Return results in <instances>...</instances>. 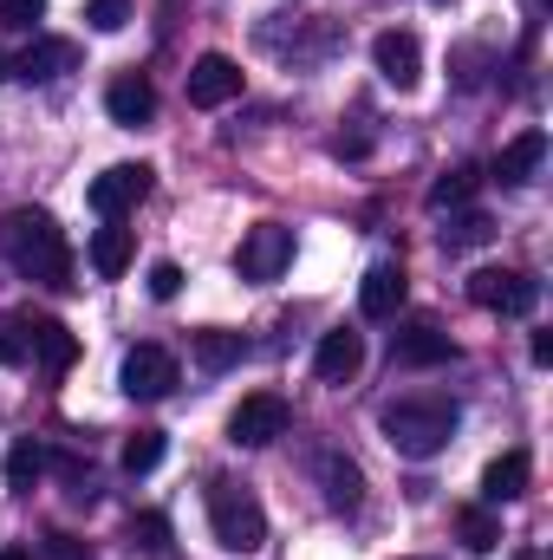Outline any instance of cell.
Wrapping results in <instances>:
<instances>
[{"label": "cell", "instance_id": "obj_1", "mask_svg": "<svg viewBox=\"0 0 553 560\" xmlns=\"http://www.w3.org/2000/svg\"><path fill=\"white\" fill-rule=\"evenodd\" d=\"M0 255L13 261V275L33 280V287H52V293L72 287V248H66V229H59L46 209H13V215L0 222Z\"/></svg>", "mask_w": 553, "mask_h": 560}, {"label": "cell", "instance_id": "obj_2", "mask_svg": "<svg viewBox=\"0 0 553 560\" xmlns=\"http://www.w3.org/2000/svg\"><path fill=\"white\" fill-rule=\"evenodd\" d=\"M456 423H462V411H456L449 398H398V405L378 411L385 443H391L398 456H411V463H430L436 450H449Z\"/></svg>", "mask_w": 553, "mask_h": 560}, {"label": "cell", "instance_id": "obj_3", "mask_svg": "<svg viewBox=\"0 0 553 560\" xmlns=\"http://www.w3.org/2000/svg\"><path fill=\"white\" fill-rule=\"evenodd\" d=\"M209 535L222 555H261L268 548V509L242 482H209Z\"/></svg>", "mask_w": 553, "mask_h": 560}, {"label": "cell", "instance_id": "obj_4", "mask_svg": "<svg viewBox=\"0 0 553 560\" xmlns=\"http://www.w3.org/2000/svg\"><path fill=\"white\" fill-rule=\"evenodd\" d=\"M469 300H475L482 313L528 319V313L541 306V280L521 275V268H482V275H469Z\"/></svg>", "mask_w": 553, "mask_h": 560}, {"label": "cell", "instance_id": "obj_5", "mask_svg": "<svg viewBox=\"0 0 553 560\" xmlns=\"http://www.w3.org/2000/svg\"><path fill=\"white\" fill-rule=\"evenodd\" d=\"M286 423H293L286 398H280V392H255V398L235 405V418H228V443H242V450H268V443L286 436Z\"/></svg>", "mask_w": 553, "mask_h": 560}, {"label": "cell", "instance_id": "obj_6", "mask_svg": "<svg viewBox=\"0 0 553 560\" xmlns=\"http://www.w3.org/2000/svg\"><path fill=\"white\" fill-rule=\"evenodd\" d=\"M13 339H20V365H39V372H72L79 359V339L59 319H13Z\"/></svg>", "mask_w": 553, "mask_h": 560}, {"label": "cell", "instance_id": "obj_7", "mask_svg": "<svg viewBox=\"0 0 553 560\" xmlns=\"http://www.w3.org/2000/svg\"><path fill=\"white\" fill-rule=\"evenodd\" d=\"M286 261H293V229H280V222L248 229L242 248H235V275L242 280H280L286 275Z\"/></svg>", "mask_w": 553, "mask_h": 560}, {"label": "cell", "instance_id": "obj_8", "mask_svg": "<svg viewBox=\"0 0 553 560\" xmlns=\"http://www.w3.org/2000/svg\"><path fill=\"white\" fill-rule=\"evenodd\" d=\"M150 176H156L150 163H111L105 176H92V189H85V202H92V209H98L105 222H118L125 209H138L143 196H150Z\"/></svg>", "mask_w": 553, "mask_h": 560}, {"label": "cell", "instance_id": "obj_9", "mask_svg": "<svg viewBox=\"0 0 553 560\" xmlns=\"http://www.w3.org/2000/svg\"><path fill=\"white\" fill-rule=\"evenodd\" d=\"M118 385H125V398L156 405V398H169V392H176V359H169L163 346H131V352H125Z\"/></svg>", "mask_w": 553, "mask_h": 560}, {"label": "cell", "instance_id": "obj_10", "mask_svg": "<svg viewBox=\"0 0 553 560\" xmlns=\"http://www.w3.org/2000/svg\"><path fill=\"white\" fill-rule=\"evenodd\" d=\"M228 98H242V66L228 52H202L189 66V105L196 112H222Z\"/></svg>", "mask_w": 553, "mask_h": 560}, {"label": "cell", "instance_id": "obj_11", "mask_svg": "<svg viewBox=\"0 0 553 560\" xmlns=\"http://www.w3.org/2000/svg\"><path fill=\"white\" fill-rule=\"evenodd\" d=\"M313 476H319V495H326L332 515H358V502H365V469H358L345 450H319Z\"/></svg>", "mask_w": 553, "mask_h": 560}, {"label": "cell", "instance_id": "obj_12", "mask_svg": "<svg viewBox=\"0 0 553 560\" xmlns=\"http://www.w3.org/2000/svg\"><path fill=\"white\" fill-rule=\"evenodd\" d=\"M449 359H456V339L436 319H416L404 332H391V365H404V372H430V365H449Z\"/></svg>", "mask_w": 553, "mask_h": 560}, {"label": "cell", "instance_id": "obj_13", "mask_svg": "<svg viewBox=\"0 0 553 560\" xmlns=\"http://www.w3.org/2000/svg\"><path fill=\"white\" fill-rule=\"evenodd\" d=\"M372 66H378V79H385V85L416 92V79H423V46H416V33H404V26L378 33V39H372Z\"/></svg>", "mask_w": 553, "mask_h": 560}, {"label": "cell", "instance_id": "obj_14", "mask_svg": "<svg viewBox=\"0 0 553 560\" xmlns=\"http://www.w3.org/2000/svg\"><path fill=\"white\" fill-rule=\"evenodd\" d=\"M358 365H365V332H352V326L319 332V352H313L319 385H345V378H358Z\"/></svg>", "mask_w": 553, "mask_h": 560}, {"label": "cell", "instance_id": "obj_15", "mask_svg": "<svg viewBox=\"0 0 553 560\" xmlns=\"http://www.w3.org/2000/svg\"><path fill=\"white\" fill-rule=\"evenodd\" d=\"M26 85H59L66 72H79V39H33L13 66Z\"/></svg>", "mask_w": 553, "mask_h": 560}, {"label": "cell", "instance_id": "obj_16", "mask_svg": "<svg viewBox=\"0 0 553 560\" xmlns=\"http://www.w3.org/2000/svg\"><path fill=\"white\" fill-rule=\"evenodd\" d=\"M541 163H548V131H521L515 143H502L495 183H502V189H528V183L541 176Z\"/></svg>", "mask_w": 553, "mask_h": 560}, {"label": "cell", "instance_id": "obj_17", "mask_svg": "<svg viewBox=\"0 0 553 560\" xmlns=\"http://www.w3.org/2000/svg\"><path fill=\"white\" fill-rule=\"evenodd\" d=\"M528 476H534V456H528V450H502V456L482 469V502H489V509L521 502V495H528Z\"/></svg>", "mask_w": 553, "mask_h": 560}, {"label": "cell", "instance_id": "obj_18", "mask_svg": "<svg viewBox=\"0 0 553 560\" xmlns=\"http://www.w3.org/2000/svg\"><path fill=\"white\" fill-rule=\"evenodd\" d=\"M105 112H111V125H125V131H138L156 118V85L138 79V72H125V79H111V92H105Z\"/></svg>", "mask_w": 553, "mask_h": 560}, {"label": "cell", "instance_id": "obj_19", "mask_svg": "<svg viewBox=\"0 0 553 560\" xmlns=\"http://www.w3.org/2000/svg\"><path fill=\"white\" fill-rule=\"evenodd\" d=\"M398 306H404V268L398 261H378L372 275L358 280V313L365 319H398Z\"/></svg>", "mask_w": 553, "mask_h": 560}, {"label": "cell", "instance_id": "obj_20", "mask_svg": "<svg viewBox=\"0 0 553 560\" xmlns=\"http://www.w3.org/2000/svg\"><path fill=\"white\" fill-rule=\"evenodd\" d=\"M131 248H138V242H131V229L105 222V229L92 235V248H85V255H92V275H98V280H118L125 268H131Z\"/></svg>", "mask_w": 553, "mask_h": 560}, {"label": "cell", "instance_id": "obj_21", "mask_svg": "<svg viewBox=\"0 0 553 560\" xmlns=\"http://www.w3.org/2000/svg\"><path fill=\"white\" fill-rule=\"evenodd\" d=\"M39 476H46V443L39 436H13V450H7V495H33Z\"/></svg>", "mask_w": 553, "mask_h": 560}, {"label": "cell", "instance_id": "obj_22", "mask_svg": "<svg viewBox=\"0 0 553 560\" xmlns=\"http://www.w3.org/2000/svg\"><path fill=\"white\" fill-rule=\"evenodd\" d=\"M436 242H443V255H469V248L495 242V215H482V209H462V215H449V229H443Z\"/></svg>", "mask_w": 553, "mask_h": 560}, {"label": "cell", "instance_id": "obj_23", "mask_svg": "<svg viewBox=\"0 0 553 560\" xmlns=\"http://www.w3.org/2000/svg\"><path fill=\"white\" fill-rule=\"evenodd\" d=\"M242 352H248L242 332H222V326L196 332V365H202V372H228V365H242Z\"/></svg>", "mask_w": 553, "mask_h": 560}, {"label": "cell", "instance_id": "obj_24", "mask_svg": "<svg viewBox=\"0 0 553 560\" xmlns=\"http://www.w3.org/2000/svg\"><path fill=\"white\" fill-rule=\"evenodd\" d=\"M475 189H482V170H475V163H456V170H443V176L430 183V209H462Z\"/></svg>", "mask_w": 553, "mask_h": 560}, {"label": "cell", "instance_id": "obj_25", "mask_svg": "<svg viewBox=\"0 0 553 560\" xmlns=\"http://www.w3.org/2000/svg\"><path fill=\"white\" fill-rule=\"evenodd\" d=\"M456 535H462V548H469V555H495L502 522H495L489 509H462V515H456Z\"/></svg>", "mask_w": 553, "mask_h": 560}, {"label": "cell", "instance_id": "obj_26", "mask_svg": "<svg viewBox=\"0 0 553 560\" xmlns=\"http://www.w3.org/2000/svg\"><path fill=\"white\" fill-rule=\"evenodd\" d=\"M118 463H125L131 476H150V469L163 463V430H131L125 450H118Z\"/></svg>", "mask_w": 553, "mask_h": 560}, {"label": "cell", "instance_id": "obj_27", "mask_svg": "<svg viewBox=\"0 0 553 560\" xmlns=\"http://www.w3.org/2000/svg\"><path fill=\"white\" fill-rule=\"evenodd\" d=\"M131 541L150 548V555H163V548H169V522H163L156 509H143V515H131Z\"/></svg>", "mask_w": 553, "mask_h": 560}, {"label": "cell", "instance_id": "obj_28", "mask_svg": "<svg viewBox=\"0 0 553 560\" xmlns=\"http://www.w3.org/2000/svg\"><path fill=\"white\" fill-rule=\"evenodd\" d=\"M85 20H92V33H125L131 0H85Z\"/></svg>", "mask_w": 553, "mask_h": 560}, {"label": "cell", "instance_id": "obj_29", "mask_svg": "<svg viewBox=\"0 0 553 560\" xmlns=\"http://www.w3.org/2000/svg\"><path fill=\"white\" fill-rule=\"evenodd\" d=\"M39 13H46V0H0V26L7 33H26Z\"/></svg>", "mask_w": 553, "mask_h": 560}, {"label": "cell", "instance_id": "obj_30", "mask_svg": "<svg viewBox=\"0 0 553 560\" xmlns=\"http://www.w3.org/2000/svg\"><path fill=\"white\" fill-rule=\"evenodd\" d=\"M176 293H183V268L176 261H156L150 268V300H176Z\"/></svg>", "mask_w": 553, "mask_h": 560}, {"label": "cell", "instance_id": "obj_31", "mask_svg": "<svg viewBox=\"0 0 553 560\" xmlns=\"http://www.w3.org/2000/svg\"><path fill=\"white\" fill-rule=\"evenodd\" d=\"M46 560H92L85 555V541H72V535H46V548H39Z\"/></svg>", "mask_w": 553, "mask_h": 560}, {"label": "cell", "instance_id": "obj_32", "mask_svg": "<svg viewBox=\"0 0 553 560\" xmlns=\"http://www.w3.org/2000/svg\"><path fill=\"white\" fill-rule=\"evenodd\" d=\"M528 352H534V365H553V332H534V346H528Z\"/></svg>", "mask_w": 553, "mask_h": 560}, {"label": "cell", "instance_id": "obj_33", "mask_svg": "<svg viewBox=\"0 0 553 560\" xmlns=\"http://www.w3.org/2000/svg\"><path fill=\"white\" fill-rule=\"evenodd\" d=\"M0 560H33L26 548H0Z\"/></svg>", "mask_w": 553, "mask_h": 560}, {"label": "cell", "instance_id": "obj_34", "mask_svg": "<svg viewBox=\"0 0 553 560\" xmlns=\"http://www.w3.org/2000/svg\"><path fill=\"white\" fill-rule=\"evenodd\" d=\"M0 79H7V66H0Z\"/></svg>", "mask_w": 553, "mask_h": 560}, {"label": "cell", "instance_id": "obj_35", "mask_svg": "<svg viewBox=\"0 0 553 560\" xmlns=\"http://www.w3.org/2000/svg\"><path fill=\"white\" fill-rule=\"evenodd\" d=\"M436 7H443V0H436Z\"/></svg>", "mask_w": 553, "mask_h": 560}, {"label": "cell", "instance_id": "obj_36", "mask_svg": "<svg viewBox=\"0 0 553 560\" xmlns=\"http://www.w3.org/2000/svg\"><path fill=\"white\" fill-rule=\"evenodd\" d=\"M521 560H528V555H521Z\"/></svg>", "mask_w": 553, "mask_h": 560}]
</instances>
